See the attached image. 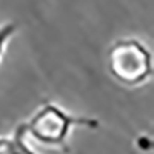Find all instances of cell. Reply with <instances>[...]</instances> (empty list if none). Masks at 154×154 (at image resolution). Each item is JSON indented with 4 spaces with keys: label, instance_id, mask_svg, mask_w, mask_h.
Segmentation results:
<instances>
[{
    "label": "cell",
    "instance_id": "cell-2",
    "mask_svg": "<svg viewBox=\"0 0 154 154\" xmlns=\"http://www.w3.org/2000/svg\"><path fill=\"white\" fill-rule=\"evenodd\" d=\"M108 69L116 80L126 86L142 85L152 72L151 54L139 40H117L109 48Z\"/></svg>",
    "mask_w": 154,
    "mask_h": 154
},
{
    "label": "cell",
    "instance_id": "cell-4",
    "mask_svg": "<svg viewBox=\"0 0 154 154\" xmlns=\"http://www.w3.org/2000/svg\"><path fill=\"white\" fill-rule=\"evenodd\" d=\"M16 29H17L16 23H6V25H3V26H0V59H2L6 42L9 40V37L16 32Z\"/></svg>",
    "mask_w": 154,
    "mask_h": 154
},
{
    "label": "cell",
    "instance_id": "cell-3",
    "mask_svg": "<svg viewBox=\"0 0 154 154\" xmlns=\"http://www.w3.org/2000/svg\"><path fill=\"white\" fill-rule=\"evenodd\" d=\"M25 125L20 123L12 136L0 137V154H35L25 143Z\"/></svg>",
    "mask_w": 154,
    "mask_h": 154
},
{
    "label": "cell",
    "instance_id": "cell-1",
    "mask_svg": "<svg viewBox=\"0 0 154 154\" xmlns=\"http://www.w3.org/2000/svg\"><path fill=\"white\" fill-rule=\"evenodd\" d=\"M25 133L37 142L60 149H68L66 137L74 126L99 128V120L89 117H75L54 103H45L28 122H23Z\"/></svg>",
    "mask_w": 154,
    "mask_h": 154
}]
</instances>
